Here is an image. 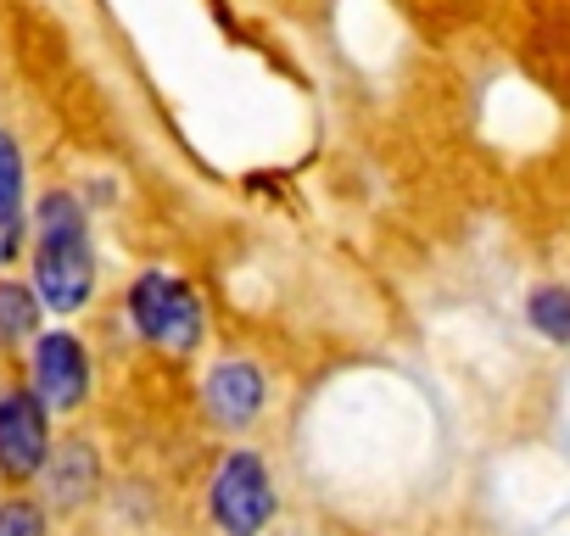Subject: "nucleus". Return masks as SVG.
I'll use <instances>...</instances> for the list:
<instances>
[{"instance_id":"nucleus-3","label":"nucleus","mask_w":570,"mask_h":536,"mask_svg":"<svg viewBox=\"0 0 570 536\" xmlns=\"http://www.w3.org/2000/svg\"><path fill=\"white\" fill-rule=\"evenodd\" d=\"M207 508H213V525L224 536H257L268 519H274V480H268V464L257 453H224V464L213 469V486H207Z\"/></svg>"},{"instance_id":"nucleus-6","label":"nucleus","mask_w":570,"mask_h":536,"mask_svg":"<svg viewBox=\"0 0 570 536\" xmlns=\"http://www.w3.org/2000/svg\"><path fill=\"white\" fill-rule=\"evenodd\" d=\"M202 403H207V419H213V425H224V430H246V425L263 414V403H268V380H263L257 364L229 358V364H218V369L207 375Z\"/></svg>"},{"instance_id":"nucleus-8","label":"nucleus","mask_w":570,"mask_h":536,"mask_svg":"<svg viewBox=\"0 0 570 536\" xmlns=\"http://www.w3.org/2000/svg\"><path fill=\"white\" fill-rule=\"evenodd\" d=\"M40 475H46V486H51L57 503H79L96 486V453L85 441H62V447H51V464Z\"/></svg>"},{"instance_id":"nucleus-1","label":"nucleus","mask_w":570,"mask_h":536,"mask_svg":"<svg viewBox=\"0 0 570 536\" xmlns=\"http://www.w3.org/2000/svg\"><path fill=\"white\" fill-rule=\"evenodd\" d=\"M35 297L46 314H85L96 297V246L90 218L73 190H46L35 207Z\"/></svg>"},{"instance_id":"nucleus-2","label":"nucleus","mask_w":570,"mask_h":536,"mask_svg":"<svg viewBox=\"0 0 570 536\" xmlns=\"http://www.w3.org/2000/svg\"><path fill=\"white\" fill-rule=\"evenodd\" d=\"M124 314H129L135 336L163 347V353H196L202 347V297L190 291V280L168 275V268H146L124 297Z\"/></svg>"},{"instance_id":"nucleus-11","label":"nucleus","mask_w":570,"mask_h":536,"mask_svg":"<svg viewBox=\"0 0 570 536\" xmlns=\"http://www.w3.org/2000/svg\"><path fill=\"white\" fill-rule=\"evenodd\" d=\"M0 536H46V514L35 503H0Z\"/></svg>"},{"instance_id":"nucleus-7","label":"nucleus","mask_w":570,"mask_h":536,"mask_svg":"<svg viewBox=\"0 0 570 536\" xmlns=\"http://www.w3.org/2000/svg\"><path fill=\"white\" fill-rule=\"evenodd\" d=\"M29 240V207H23V151L0 129V268L23 257Z\"/></svg>"},{"instance_id":"nucleus-10","label":"nucleus","mask_w":570,"mask_h":536,"mask_svg":"<svg viewBox=\"0 0 570 536\" xmlns=\"http://www.w3.org/2000/svg\"><path fill=\"white\" fill-rule=\"evenodd\" d=\"M525 319H531L537 336L570 341V291H564V286H537L531 302H525Z\"/></svg>"},{"instance_id":"nucleus-9","label":"nucleus","mask_w":570,"mask_h":536,"mask_svg":"<svg viewBox=\"0 0 570 536\" xmlns=\"http://www.w3.org/2000/svg\"><path fill=\"white\" fill-rule=\"evenodd\" d=\"M40 297L35 286H18V280H0V347L12 341H35L40 336Z\"/></svg>"},{"instance_id":"nucleus-4","label":"nucleus","mask_w":570,"mask_h":536,"mask_svg":"<svg viewBox=\"0 0 570 536\" xmlns=\"http://www.w3.org/2000/svg\"><path fill=\"white\" fill-rule=\"evenodd\" d=\"M29 391L51 414H79L90 397V347L73 330H40L29 341Z\"/></svg>"},{"instance_id":"nucleus-5","label":"nucleus","mask_w":570,"mask_h":536,"mask_svg":"<svg viewBox=\"0 0 570 536\" xmlns=\"http://www.w3.org/2000/svg\"><path fill=\"white\" fill-rule=\"evenodd\" d=\"M51 408L18 386V391H0V475L7 480H35L51 464Z\"/></svg>"}]
</instances>
